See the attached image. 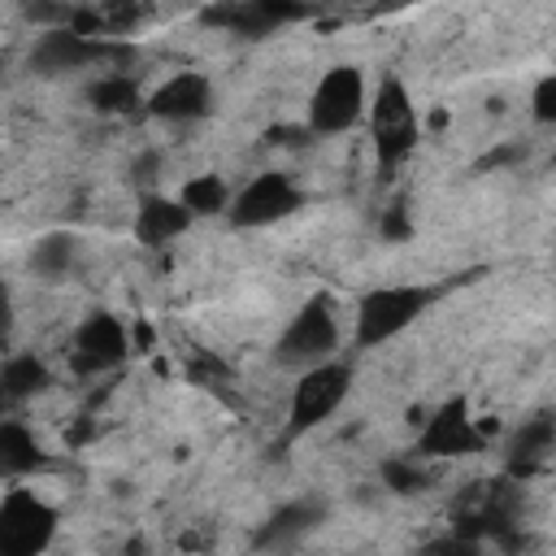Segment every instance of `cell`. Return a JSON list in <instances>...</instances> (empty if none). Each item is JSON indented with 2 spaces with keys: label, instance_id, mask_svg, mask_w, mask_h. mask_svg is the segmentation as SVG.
<instances>
[{
  "label": "cell",
  "instance_id": "1",
  "mask_svg": "<svg viewBox=\"0 0 556 556\" xmlns=\"http://www.w3.org/2000/svg\"><path fill=\"white\" fill-rule=\"evenodd\" d=\"M430 300H434V291L430 287H417V282L374 287L356 304V343L361 348H378V343L395 339L400 330H408L430 308Z\"/></svg>",
  "mask_w": 556,
  "mask_h": 556
},
{
  "label": "cell",
  "instance_id": "2",
  "mask_svg": "<svg viewBox=\"0 0 556 556\" xmlns=\"http://www.w3.org/2000/svg\"><path fill=\"white\" fill-rule=\"evenodd\" d=\"M365 74L356 65H330L308 96V126L317 135H343L365 117Z\"/></svg>",
  "mask_w": 556,
  "mask_h": 556
},
{
  "label": "cell",
  "instance_id": "3",
  "mask_svg": "<svg viewBox=\"0 0 556 556\" xmlns=\"http://www.w3.org/2000/svg\"><path fill=\"white\" fill-rule=\"evenodd\" d=\"M56 530V508L35 491V486H13L0 500V552L9 556H30L52 543Z\"/></svg>",
  "mask_w": 556,
  "mask_h": 556
},
{
  "label": "cell",
  "instance_id": "4",
  "mask_svg": "<svg viewBox=\"0 0 556 556\" xmlns=\"http://www.w3.org/2000/svg\"><path fill=\"white\" fill-rule=\"evenodd\" d=\"M304 204L300 187L291 182V174L282 169H265L256 174L252 182H243L235 195H230V222L235 226H248V230H261V226H274L282 217H291L295 208Z\"/></svg>",
  "mask_w": 556,
  "mask_h": 556
},
{
  "label": "cell",
  "instance_id": "5",
  "mask_svg": "<svg viewBox=\"0 0 556 556\" xmlns=\"http://www.w3.org/2000/svg\"><path fill=\"white\" fill-rule=\"evenodd\" d=\"M348 365L339 361H317V365H304V374L295 378V391H291V430H313L321 426L348 395Z\"/></svg>",
  "mask_w": 556,
  "mask_h": 556
},
{
  "label": "cell",
  "instance_id": "6",
  "mask_svg": "<svg viewBox=\"0 0 556 556\" xmlns=\"http://www.w3.org/2000/svg\"><path fill=\"white\" fill-rule=\"evenodd\" d=\"M339 348V321L330 313L326 300H308L282 330L278 339V356L287 365H317V361H330Z\"/></svg>",
  "mask_w": 556,
  "mask_h": 556
},
{
  "label": "cell",
  "instance_id": "7",
  "mask_svg": "<svg viewBox=\"0 0 556 556\" xmlns=\"http://www.w3.org/2000/svg\"><path fill=\"white\" fill-rule=\"evenodd\" d=\"M369 109V122H374V143H378V156L387 165H395L413 143H417V109L408 100V91L400 83H382L374 104Z\"/></svg>",
  "mask_w": 556,
  "mask_h": 556
},
{
  "label": "cell",
  "instance_id": "8",
  "mask_svg": "<svg viewBox=\"0 0 556 556\" xmlns=\"http://www.w3.org/2000/svg\"><path fill=\"white\" fill-rule=\"evenodd\" d=\"M126 356H130V334L113 313H91L70 339V361L78 374H109Z\"/></svg>",
  "mask_w": 556,
  "mask_h": 556
},
{
  "label": "cell",
  "instance_id": "9",
  "mask_svg": "<svg viewBox=\"0 0 556 556\" xmlns=\"http://www.w3.org/2000/svg\"><path fill=\"white\" fill-rule=\"evenodd\" d=\"M104 56H109V43L104 39H91V35H83L74 26L43 30L39 43H35V52H30V61L39 70H48V74H56V70H83V65L104 61Z\"/></svg>",
  "mask_w": 556,
  "mask_h": 556
},
{
  "label": "cell",
  "instance_id": "10",
  "mask_svg": "<svg viewBox=\"0 0 556 556\" xmlns=\"http://www.w3.org/2000/svg\"><path fill=\"white\" fill-rule=\"evenodd\" d=\"M213 104V83L195 70H182V74H169L152 96H148V109L165 122H195L204 117Z\"/></svg>",
  "mask_w": 556,
  "mask_h": 556
},
{
  "label": "cell",
  "instance_id": "11",
  "mask_svg": "<svg viewBox=\"0 0 556 556\" xmlns=\"http://www.w3.org/2000/svg\"><path fill=\"white\" fill-rule=\"evenodd\" d=\"M478 443H482V426L469 417L460 400L443 404L421 430V456H460V452H473Z\"/></svg>",
  "mask_w": 556,
  "mask_h": 556
},
{
  "label": "cell",
  "instance_id": "12",
  "mask_svg": "<svg viewBox=\"0 0 556 556\" xmlns=\"http://www.w3.org/2000/svg\"><path fill=\"white\" fill-rule=\"evenodd\" d=\"M300 13H304V9H300L295 0H230V4L213 9L208 22H213V26H226V30H235V35H265V30L282 26V22L300 17Z\"/></svg>",
  "mask_w": 556,
  "mask_h": 556
},
{
  "label": "cell",
  "instance_id": "13",
  "mask_svg": "<svg viewBox=\"0 0 556 556\" xmlns=\"http://www.w3.org/2000/svg\"><path fill=\"white\" fill-rule=\"evenodd\" d=\"M187 226H191V213L174 195H148L135 213V239L148 243V248L174 243L178 235H187Z\"/></svg>",
  "mask_w": 556,
  "mask_h": 556
},
{
  "label": "cell",
  "instance_id": "14",
  "mask_svg": "<svg viewBox=\"0 0 556 556\" xmlns=\"http://www.w3.org/2000/svg\"><path fill=\"white\" fill-rule=\"evenodd\" d=\"M43 460L39 439L30 434V426L22 421H0V482H17L26 473H35Z\"/></svg>",
  "mask_w": 556,
  "mask_h": 556
},
{
  "label": "cell",
  "instance_id": "15",
  "mask_svg": "<svg viewBox=\"0 0 556 556\" xmlns=\"http://www.w3.org/2000/svg\"><path fill=\"white\" fill-rule=\"evenodd\" d=\"M0 387H4V400H30L35 391L48 387V365L35 352H17L0 365Z\"/></svg>",
  "mask_w": 556,
  "mask_h": 556
},
{
  "label": "cell",
  "instance_id": "16",
  "mask_svg": "<svg viewBox=\"0 0 556 556\" xmlns=\"http://www.w3.org/2000/svg\"><path fill=\"white\" fill-rule=\"evenodd\" d=\"M552 443H556V430H552V421H547V417L526 421V426H521V434H517V443H513V473H526V469L543 465V460H547V452H552Z\"/></svg>",
  "mask_w": 556,
  "mask_h": 556
},
{
  "label": "cell",
  "instance_id": "17",
  "mask_svg": "<svg viewBox=\"0 0 556 556\" xmlns=\"http://www.w3.org/2000/svg\"><path fill=\"white\" fill-rule=\"evenodd\" d=\"M178 200H182V208H187L191 217H200V213H226L230 191H226V182H222L217 174H195V178L182 182Z\"/></svg>",
  "mask_w": 556,
  "mask_h": 556
},
{
  "label": "cell",
  "instance_id": "18",
  "mask_svg": "<svg viewBox=\"0 0 556 556\" xmlns=\"http://www.w3.org/2000/svg\"><path fill=\"white\" fill-rule=\"evenodd\" d=\"M30 265H35V274H43V278L70 274V265H74V239H70V235H48V239H39L35 252H30Z\"/></svg>",
  "mask_w": 556,
  "mask_h": 556
},
{
  "label": "cell",
  "instance_id": "19",
  "mask_svg": "<svg viewBox=\"0 0 556 556\" xmlns=\"http://www.w3.org/2000/svg\"><path fill=\"white\" fill-rule=\"evenodd\" d=\"M91 104L104 109V113H126V109L139 104V87H135V78H126V74H104V78L91 87Z\"/></svg>",
  "mask_w": 556,
  "mask_h": 556
},
{
  "label": "cell",
  "instance_id": "20",
  "mask_svg": "<svg viewBox=\"0 0 556 556\" xmlns=\"http://www.w3.org/2000/svg\"><path fill=\"white\" fill-rule=\"evenodd\" d=\"M317 517H321V508H317V504H291V508H282V513L274 517V526H269L265 543H287L295 530H308Z\"/></svg>",
  "mask_w": 556,
  "mask_h": 556
},
{
  "label": "cell",
  "instance_id": "21",
  "mask_svg": "<svg viewBox=\"0 0 556 556\" xmlns=\"http://www.w3.org/2000/svg\"><path fill=\"white\" fill-rule=\"evenodd\" d=\"M534 117L539 122H556V74H543L534 83Z\"/></svg>",
  "mask_w": 556,
  "mask_h": 556
},
{
  "label": "cell",
  "instance_id": "22",
  "mask_svg": "<svg viewBox=\"0 0 556 556\" xmlns=\"http://www.w3.org/2000/svg\"><path fill=\"white\" fill-rule=\"evenodd\" d=\"M9 326H13V300H9V287L0 282V339L9 334Z\"/></svg>",
  "mask_w": 556,
  "mask_h": 556
},
{
  "label": "cell",
  "instance_id": "23",
  "mask_svg": "<svg viewBox=\"0 0 556 556\" xmlns=\"http://www.w3.org/2000/svg\"><path fill=\"white\" fill-rule=\"evenodd\" d=\"M4 404H9V400H4V387H0V413H4Z\"/></svg>",
  "mask_w": 556,
  "mask_h": 556
}]
</instances>
